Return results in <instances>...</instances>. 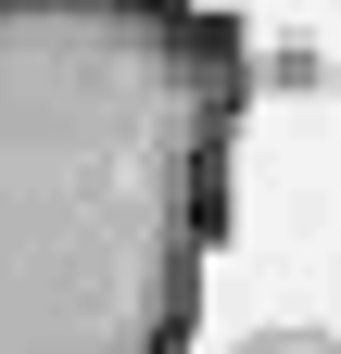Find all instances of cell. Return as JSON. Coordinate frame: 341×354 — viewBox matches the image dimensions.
<instances>
[{
  "label": "cell",
  "mask_w": 341,
  "mask_h": 354,
  "mask_svg": "<svg viewBox=\"0 0 341 354\" xmlns=\"http://www.w3.org/2000/svg\"><path fill=\"white\" fill-rule=\"evenodd\" d=\"M240 102L215 0H0V354H190Z\"/></svg>",
  "instance_id": "6da1fadb"
}]
</instances>
